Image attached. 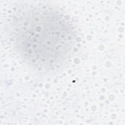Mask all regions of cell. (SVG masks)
Wrapping results in <instances>:
<instances>
[{
	"label": "cell",
	"mask_w": 125,
	"mask_h": 125,
	"mask_svg": "<svg viewBox=\"0 0 125 125\" xmlns=\"http://www.w3.org/2000/svg\"><path fill=\"white\" fill-rule=\"evenodd\" d=\"M7 33L21 61L41 77L60 74L74 54L77 33L74 24L52 4H21L12 13Z\"/></svg>",
	"instance_id": "1"
}]
</instances>
